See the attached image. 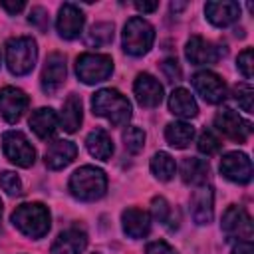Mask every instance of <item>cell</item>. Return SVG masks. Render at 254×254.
Returning a JSON list of instances; mask_svg holds the SVG:
<instances>
[{
	"label": "cell",
	"mask_w": 254,
	"mask_h": 254,
	"mask_svg": "<svg viewBox=\"0 0 254 254\" xmlns=\"http://www.w3.org/2000/svg\"><path fill=\"white\" fill-rule=\"evenodd\" d=\"M58 125H60V117L50 107H40V109H36L30 115V127H32V131L40 139H44V141H48L50 137H54V133L58 131Z\"/></svg>",
	"instance_id": "22"
},
{
	"label": "cell",
	"mask_w": 254,
	"mask_h": 254,
	"mask_svg": "<svg viewBox=\"0 0 254 254\" xmlns=\"http://www.w3.org/2000/svg\"><path fill=\"white\" fill-rule=\"evenodd\" d=\"M220 173L238 185H246L252 179V161L240 151H230L220 159Z\"/></svg>",
	"instance_id": "11"
},
{
	"label": "cell",
	"mask_w": 254,
	"mask_h": 254,
	"mask_svg": "<svg viewBox=\"0 0 254 254\" xmlns=\"http://www.w3.org/2000/svg\"><path fill=\"white\" fill-rule=\"evenodd\" d=\"M75 73L87 85L99 83L113 73V60L107 54H81L75 60Z\"/></svg>",
	"instance_id": "6"
},
{
	"label": "cell",
	"mask_w": 254,
	"mask_h": 254,
	"mask_svg": "<svg viewBox=\"0 0 254 254\" xmlns=\"http://www.w3.org/2000/svg\"><path fill=\"white\" fill-rule=\"evenodd\" d=\"M67 189H69L71 196H75L77 200H85V202L97 200L107 190V177L101 169L85 165L71 173Z\"/></svg>",
	"instance_id": "2"
},
{
	"label": "cell",
	"mask_w": 254,
	"mask_h": 254,
	"mask_svg": "<svg viewBox=\"0 0 254 254\" xmlns=\"http://www.w3.org/2000/svg\"><path fill=\"white\" fill-rule=\"evenodd\" d=\"M91 107H93L95 115L107 119L115 127L127 125V121L131 119V103H129V99L123 93H119L117 89H111V87L99 89L97 93H93Z\"/></svg>",
	"instance_id": "1"
},
{
	"label": "cell",
	"mask_w": 254,
	"mask_h": 254,
	"mask_svg": "<svg viewBox=\"0 0 254 254\" xmlns=\"http://www.w3.org/2000/svg\"><path fill=\"white\" fill-rule=\"evenodd\" d=\"M232 254H254V246L250 240H240L234 248H232Z\"/></svg>",
	"instance_id": "39"
},
{
	"label": "cell",
	"mask_w": 254,
	"mask_h": 254,
	"mask_svg": "<svg viewBox=\"0 0 254 254\" xmlns=\"http://www.w3.org/2000/svg\"><path fill=\"white\" fill-rule=\"evenodd\" d=\"M252 97H254V91H252L250 83H238L234 87V99L246 113H252Z\"/></svg>",
	"instance_id": "33"
},
{
	"label": "cell",
	"mask_w": 254,
	"mask_h": 254,
	"mask_svg": "<svg viewBox=\"0 0 254 254\" xmlns=\"http://www.w3.org/2000/svg\"><path fill=\"white\" fill-rule=\"evenodd\" d=\"M0 6L8 12V14H18V12H22L24 10V2H8V0H4V2H0Z\"/></svg>",
	"instance_id": "40"
},
{
	"label": "cell",
	"mask_w": 254,
	"mask_h": 254,
	"mask_svg": "<svg viewBox=\"0 0 254 254\" xmlns=\"http://www.w3.org/2000/svg\"><path fill=\"white\" fill-rule=\"evenodd\" d=\"M185 6H187V4H175V2H173V4H171V10H173V12H179V10H183Z\"/></svg>",
	"instance_id": "42"
},
{
	"label": "cell",
	"mask_w": 254,
	"mask_h": 254,
	"mask_svg": "<svg viewBox=\"0 0 254 254\" xmlns=\"http://www.w3.org/2000/svg\"><path fill=\"white\" fill-rule=\"evenodd\" d=\"M208 173H210V167L204 159H198V157H187L183 163H181V179L185 185H204L208 181Z\"/></svg>",
	"instance_id": "25"
},
{
	"label": "cell",
	"mask_w": 254,
	"mask_h": 254,
	"mask_svg": "<svg viewBox=\"0 0 254 254\" xmlns=\"http://www.w3.org/2000/svg\"><path fill=\"white\" fill-rule=\"evenodd\" d=\"M214 127L226 135L228 139L232 141H238V143H244L248 139V135L252 133V123L250 121H244L234 109H220L216 115H214Z\"/></svg>",
	"instance_id": "9"
},
{
	"label": "cell",
	"mask_w": 254,
	"mask_h": 254,
	"mask_svg": "<svg viewBox=\"0 0 254 254\" xmlns=\"http://www.w3.org/2000/svg\"><path fill=\"white\" fill-rule=\"evenodd\" d=\"M38 58L36 40L30 36L10 38L6 42V65L14 75H26L34 69Z\"/></svg>",
	"instance_id": "4"
},
{
	"label": "cell",
	"mask_w": 254,
	"mask_h": 254,
	"mask_svg": "<svg viewBox=\"0 0 254 254\" xmlns=\"http://www.w3.org/2000/svg\"><path fill=\"white\" fill-rule=\"evenodd\" d=\"M236 64H238L240 73H242L246 79H252V50H250V48H246V50H242V52L238 54Z\"/></svg>",
	"instance_id": "35"
},
{
	"label": "cell",
	"mask_w": 254,
	"mask_h": 254,
	"mask_svg": "<svg viewBox=\"0 0 254 254\" xmlns=\"http://www.w3.org/2000/svg\"><path fill=\"white\" fill-rule=\"evenodd\" d=\"M87 246V234L79 228H67L58 234L50 254H81Z\"/></svg>",
	"instance_id": "20"
},
{
	"label": "cell",
	"mask_w": 254,
	"mask_h": 254,
	"mask_svg": "<svg viewBox=\"0 0 254 254\" xmlns=\"http://www.w3.org/2000/svg\"><path fill=\"white\" fill-rule=\"evenodd\" d=\"M85 147H87L89 155L95 157V159H99V161H109L111 155H113V141H111L109 133L105 129H101V127L93 129L87 135Z\"/></svg>",
	"instance_id": "26"
},
{
	"label": "cell",
	"mask_w": 254,
	"mask_h": 254,
	"mask_svg": "<svg viewBox=\"0 0 254 254\" xmlns=\"http://www.w3.org/2000/svg\"><path fill=\"white\" fill-rule=\"evenodd\" d=\"M2 147H4V155L8 157V161L18 167L28 169L36 161V149L30 145L26 135L20 131H6L2 135Z\"/></svg>",
	"instance_id": "7"
},
{
	"label": "cell",
	"mask_w": 254,
	"mask_h": 254,
	"mask_svg": "<svg viewBox=\"0 0 254 254\" xmlns=\"http://www.w3.org/2000/svg\"><path fill=\"white\" fill-rule=\"evenodd\" d=\"M12 224L28 238H44L50 230V210L42 202H24L12 212Z\"/></svg>",
	"instance_id": "3"
},
{
	"label": "cell",
	"mask_w": 254,
	"mask_h": 254,
	"mask_svg": "<svg viewBox=\"0 0 254 254\" xmlns=\"http://www.w3.org/2000/svg\"><path fill=\"white\" fill-rule=\"evenodd\" d=\"M123 145L129 153L137 155L139 151H143L145 145V131L141 127H127L123 131Z\"/></svg>",
	"instance_id": "30"
},
{
	"label": "cell",
	"mask_w": 254,
	"mask_h": 254,
	"mask_svg": "<svg viewBox=\"0 0 254 254\" xmlns=\"http://www.w3.org/2000/svg\"><path fill=\"white\" fill-rule=\"evenodd\" d=\"M185 56L194 65H212L220 60V56H224V50L200 36H192L185 46Z\"/></svg>",
	"instance_id": "12"
},
{
	"label": "cell",
	"mask_w": 254,
	"mask_h": 254,
	"mask_svg": "<svg viewBox=\"0 0 254 254\" xmlns=\"http://www.w3.org/2000/svg\"><path fill=\"white\" fill-rule=\"evenodd\" d=\"M194 137V127L190 123H185V121H175V123H169L165 127V139L171 147L175 149H185L190 145Z\"/></svg>",
	"instance_id": "27"
},
{
	"label": "cell",
	"mask_w": 254,
	"mask_h": 254,
	"mask_svg": "<svg viewBox=\"0 0 254 254\" xmlns=\"http://www.w3.org/2000/svg\"><path fill=\"white\" fill-rule=\"evenodd\" d=\"M204 14L206 20L218 28L230 26L238 20L240 16V6L238 2H230V0H222V2H206L204 4Z\"/></svg>",
	"instance_id": "19"
},
{
	"label": "cell",
	"mask_w": 254,
	"mask_h": 254,
	"mask_svg": "<svg viewBox=\"0 0 254 254\" xmlns=\"http://www.w3.org/2000/svg\"><path fill=\"white\" fill-rule=\"evenodd\" d=\"M123 50L129 54V56H145L151 48H153V42H155V28L139 18V16H133L131 20H127L125 28H123Z\"/></svg>",
	"instance_id": "5"
},
{
	"label": "cell",
	"mask_w": 254,
	"mask_h": 254,
	"mask_svg": "<svg viewBox=\"0 0 254 254\" xmlns=\"http://www.w3.org/2000/svg\"><path fill=\"white\" fill-rule=\"evenodd\" d=\"M121 224H123V232L129 238H143L151 230L149 214L141 208H135V206H129L121 212Z\"/></svg>",
	"instance_id": "21"
},
{
	"label": "cell",
	"mask_w": 254,
	"mask_h": 254,
	"mask_svg": "<svg viewBox=\"0 0 254 254\" xmlns=\"http://www.w3.org/2000/svg\"><path fill=\"white\" fill-rule=\"evenodd\" d=\"M2 206H4V204H2V198H0V220H2Z\"/></svg>",
	"instance_id": "43"
},
{
	"label": "cell",
	"mask_w": 254,
	"mask_h": 254,
	"mask_svg": "<svg viewBox=\"0 0 254 254\" xmlns=\"http://www.w3.org/2000/svg\"><path fill=\"white\" fill-rule=\"evenodd\" d=\"M65 58L58 52H52L48 58H46V64H44V69H42V75H40V83H42V89L52 95L56 93L64 81H65Z\"/></svg>",
	"instance_id": "13"
},
{
	"label": "cell",
	"mask_w": 254,
	"mask_h": 254,
	"mask_svg": "<svg viewBox=\"0 0 254 254\" xmlns=\"http://www.w3.org/2000/svg\"><path fill=\"white\" fill-rule=\"evenodd\" d=\"M192 85L196 93L206 101V103H222L226 99V83L220 75L214 71H196L192 75Z\"/></svg>",
	"instance_id": "10"
},
{
	"label": "cell",
	"mask_w": 254,
	"mask_h": 254,
	"mask_svg": "<svg viewBox=\"0 0 254 254\" xmlns=\"http://www.w3.org/2000/svg\"><path fill=\"white\" fill-rule=\"evenodd\" d=\"M175 171H177V165H175V159L165 153V151H159L153 155L151 159V173L155 175V179L167 183L175 177Z\"/></svg>",
	"instance_id": "28"
},
{
	"label": "cell",
	"mask_w": 254,
	"mask_h": 254,
	"mask_svg": "<svg viewBox=\"0 0 254 254\" xmlns=\"http://www.w3.org/2000/svg\"><path fill=\"white\" fill-rule=\"evenodd\" d=\"M113 42V24L111 22H97L85 34V44L89 48H101Z\"/></svg>",
	"instance_id": "29"
},
{
	"label": "cell",
	"mask_w": 254,
	"mask_h": 254,
	"mask_svg": "<svg viewBox=\"0 0 254 254\" xmlns=\"http://www.w3.org/2000/svg\"><path fill=\"white\" fill-rule=\"evenodd\" d=\"M214 194H212V187L210 185H198L192 190L190 196V212L196 224H208L212 220V212H214Z\"/></svg>",
	"instance_id": "17"
},
{
	"label": "cell",
	"mask_w": 254,
	"mask_h": 254,
	"mask_svg": "<svg viewBox=\"0 0 254 254\" xmlns=\"http://www.w3.org/2000/svg\"><path fill=\"white\" fill-rule=\"evenodd\" d=\"M220 139L210 131V129H204L200 135H198V143H196V147H198V151L202 153V155H214V153H218L220 151Z\"/></svg>",
	"instance_id": "31"
},
{
	"label": "cell",
	"mask_w": 254,
	"mask_h": 254,
	"mask_svg": "<svg viewBox=\"0 0 254 254\" xmlns=\"http://www.w3.org/2000/svg\"><path fill=\"white\" fill-rule=\"evenodd\" d=\"M133 91L141 107L153 109L163 101V85L151 73H139L133 83Z\"/></svg>",
	"instance_id": "16"
},
{
	"label": "cell",
	"mask_w": 254,
	"mask_h": 254,
	"mask_svg": "<svg viewBox=\"0 0 254 254\" xmlns=\"http://www.w3.org/2000/svg\"><path fill=\"white\" fill-rule=\"evenodd\" d=\"M28 20H30L34 26H38L40 30H46L48 24H50V22H48V12H46L42 6H34L32 12H30V18H28Z\"/></svg>",
	"instance_id": "37"
},
{
	"label": "cell",
	"mask_w": 254,
	"mask_h": 254,
	"mask_svg": "<svg viewBox=\"0 0 254 254\" xmlns=\"http://www.w3.org/2000/svg\"><path fill=\"white\" fill-rule=\"evenodd\" d=\"M161 69H163V73L167 75V79L169 81H179L181 79V67H179V62L175 60V58H167L163 64H161Z\"/></svg>",
	"instance_id": "36"
},
{
	"label": "cell",
	"mask_w": 254,
	"mask_h": 254,
	"mask_svg": "<svg viewBox=\"0 0 254 254\" xmlns=\"http://www.w3.org/2000/svg\"><path fill=\"white\" fill-rule=\"evenodd\" d=\"M83 24H85V16L83 12L79 10V6L71 4V2H65L60 12H58V20H56V28H58V34L64 38V40H73L81 34L83 30Z\"/></svg>",
	"instance_id": "15"
},
{
	"label": "cell",
	"mask_w": 254,
	"mask_h": 254,
	"mask_svg": "<svg viewBox=\"0 0 254 254\" xmlns=\"http://www.w3.org/2000/svg\"><path fill=\"white\" fill-rule=\"evenodd\" d=\"M145 254H177V250L163 242V240H155V242H149L147 248H145Z\"/></svg>",
	"instance_id": "38"
},
{
	"label": "cell",
	"mask_w": 254,
	"mask_h": 254,
	"mask_svg": "<svg viewBox=\"0 0 254 254\" xmlns=\"http://www.w3.org/2000/svg\"><path fill=\"white\" fill-rule=\"evenodd\" d=\"M151 212H153V216L159 220V222H163V224H169V220H171V206H169V202L163 198V196H155L153 200H151Z\"/></svg>",
	"instance_id": "34"
},
{
	"label": "cell",
	"mask_w": 254,
	"mask_h": 254,
	"mask_svg": "<svg viewBox=\"0 0 254 254\" xmlns=\"http://www.w3.org/2000/svg\"><path fill=\"white\" fill-rule=\"evenodd\" d=\"M169 109L173 115L181 117V119H192L198 115V105L194 101V97L185 89V87H177L171 97H169Z\"/></svg>",
	"instance_id": "23"
},
{
	"label": "cell",
	"mask_w": 254,
	"mask_h": 254,
	"mask_svg": "<svg viewBox=\"0 0 254 254\" xmlns=\"http://www.w3.org/2000/svg\"><path fill=\"white\" fill-rule=\"evenodd\" d=\"M0 187H2V190H6L10 196L22 194V181H20V177H18L16 173H12V171L0 173Z\"/></svg>",
	"instance_id": "32"
},
{
	"label": "cell",
	"mask_w": 254,
	"mask_h": 254,
	"mask_svg": "<svg viewBox=\"0 0 254 254\" xmlns=\"http://www.w3.org/2000/svg\"><path fill=\"white\" fill-rule=\"evenodd\" d=\"M83 119V107H81V97L77 93H69L67 99L64 101L62 107V115H60V123L62 129L67 133H75L77 127L81 125Z\"/></svg>",
	"instance_id": "24"
},
{
	"label": "cell",
	"mask_w": 254,
	"mask_h": 254,
	"mask_svg": "<svg viewBox=\"0 0 254 254\" xmlns=\"http://www.w3.org/2000/svg\"><path fill=\"white\" fill-rule=\"evenodd\" d=\"M28 109V95L12 85L0 89V113L8 123H18Z\"/></svg>",
	"instance_id": "14"
},
{
	"label": "cell",
	"mask_w": 254,
	"mask_h": 254,
	"mask_svg": "<svg viewBox=\"0 0 254 254\" xmlns=\"http://www.w3.org/2000/svg\"><path fill=\"white\" fill-rule=\"evenodd\" d=\"M135 8L139 12H155L159 8V2H135Z\"/></svg>",
	"instance_id": "41"
},
{
	"label": "cell",
	"mask_w": 254,
	"mask_h": 254,
	"mask_svg": "<svg viewBox=\"0 0 254 254\" xmlns=\"http://www.w3.org/2000/svg\"><path fill=\"white\" fill-rule=\"evenodd\" d=\"M220 228L228 238H236L238 242L240 240H250L252 234H254V226H252L250 214L242 206H236V204H230L224 210Z\"/></svg>",
	"instance_id": "8"
},
{
	"label": "cell",
	"mask_w": 254,
	"mask_h": 254,
	"mask_svg": "<svg viewBox=\"0 0 254 254\" xmlns=\"http://www.w3.org/2000/svg\"><path fill=\"white\" fill-rule=\"evenodd\" d=\"M77 155V147L75 143L71 141H65V139H58L54 143L48 145L46 149V155H44V161H46V167L52 169V171H60L64 167H67Z\"/></svg>",
	"instance_id": "18"
}]
</instances>
